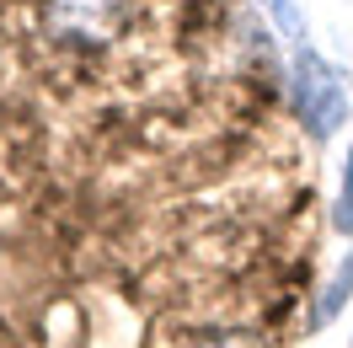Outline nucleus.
<instances>
[{"label":"nucleus","instance_id":"f257e3e1","mask_svg":"<svg viewBox=\"0 0 353 348\" xmlns=\"http://www.w3.org/2000/svg\"><path fill=\"white\" fill-rule=\"evenodd\" d=\"M289 81H294V108L305 118L310 139H332V134L348 124L353 108V86L343 81V70L332 65L327 54L316 48H289Z\"/></svg>","mask_w":353,"mask_h":348},{"label":"nucleus","instance_id":"423d86ee","mask_svg":"<svg viewBox=\"0 0 353 348\" xmlns=\"http://www.w3.org/2000/svg\"><path fill=\"white\" fill-rule=\"evenodd\" d=\"M199 348H268V338H257V332H209Z\"/></svg>","mask_w":353,"mask_h":348},{"label":"nucleus","instance_id":"f03ea898","mask_svg":"<svg viewBox=\"0 0 353 348\" xmlns=\"http://www.w3.org/2000/svg\"><path fill=\"white\" fill-rule=\"evenodd\" d=\"M43 32L65 48H108L134 22V0H43Z\"/></svg>","mask_w":353,"mask_h":348},{"label":"nucleus","instance_id":"20e7f679","mask_svg":"<svg viewBox=\"0 0 353 348\" xmlns=\"http://www.w3.org/2000/svg\"><path fill=\"white\" fill-rule=\"evenodd\" d=\"M263 11L273 17L279 38L289 48H305L310 44V22H305V0H263Z\"/></svg>","mask_w":353,"mask_h":348},{"label":"nucleus","instance_id":"7ed1b4c3","mask_svg":"<svg viewBox=\"0 0 353 348\" xmlns=\"http://www.w3.org/2000/svg\"><path fill=\"white\" fill-rule=\"evenodd\" d=\"M348 300H353V252L337 262V268H332V279L316 289V300H310V332H327Z\"/></svg>","mask_w":353,"mask_h":348},{"label":"nucleus","instance_id":"0eeeda50","mask_svg":"<svg viewBox=\"0 0 353 348\" xmlns=\"http://www.w3.org/2000/svg\"><path fill=\"white\" fill-rule=\"evenodd\" d=\"M348 348H353V338H348Z\"/></svg>","mask_w":353,"mask_h":348},{"label":"nucleus","instance_id":"39448f33","mask_svg":"<svg viewBox=\"0 0 353 348\" xmlns=\"http://www.w3.org/2000/svg\"><path fill=\"white\" fill-rule=\"evenodd\" d=\"M332 225L353 236V145H348V161H343V182H337V209H332Z\"/></svg>","mask_w":353,"mask_h":348}]
</instances>
